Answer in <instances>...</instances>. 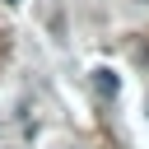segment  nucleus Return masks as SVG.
I'll list each match as a JSON object with an SVG mask.
<instances>
[{
	"instance_id": "obj_1",
	"label": "nucleus",
	"mask_w": 149,
	"mask_h": 149,
	"mask_svg": "<svg viewBox=\"0 0 149 149\" xmlns=\"http://www.w3.org/2000/svg\"><path fill=\"white\" fill-rule=\"evenodd\" d=\"M93 74H98V88L102 93H116V74L112 70H93Z\"/></svg>"
},
{
	"instance_id": "obj_2",
	"label": "nucleus",
	"mask_w": 149,
	"mask_h": 149,
	"mask_svg": "<svg viewBox=\"0 0 149 149\" xmlns=\"http://www.w3.org/2000/svg\"><path fill=\"white\" fill-rule=\"evenodd\" d=\"M9 5H19V0H9Z\"/></svg>"
},
{
	"instance_id": "obj_3",
	"label": "nucleus",
	"mask_w": 149,
	"mask_h": 149,
	"mask_svg": "<svg viewBox=\"0 0 149 149\" xmlns=\"http://www.w3.org/2000/svg\"><path fill=\"white\" fill-rule=\"evenodd\" d=\"M144 56H149V47H144Z\"/></svg>"
}]
</instances>
